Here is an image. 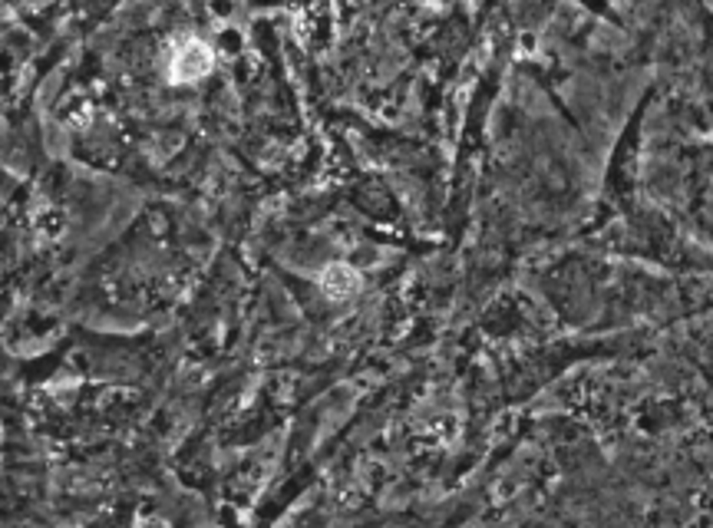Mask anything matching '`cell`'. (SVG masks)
<instances>
[{"label": "cell", "instance_id": "2", "mask_svg": "<svg viewBox=\"0 0 713 528\" xmlns=\"http://www.w3.org/2000/svg\"><path fill=\"white\" fill-rule=\"evenodd\" d=\"M320 284H324V291L330 298H350L360 288V274L350 264H330L327 271L320 274Z\"/></svg>", "mask_w": 713, "mask_h": 528}, {"label": "cell", "instance_id": "1", "mask_svg": "<svg viewBox=\"0 0 713 528\" xmlns=\"http://www.w3.org/2000/svg\"><path fill=\"white\" fill-rule=\"evenodd\" d=\"M215 56H211V46L201 44V40H189L172 54V64H169V73L175 83H195L209 73Z\"/></svg>", "mask_w": 713, "mask_h": 528}]
</instances>
